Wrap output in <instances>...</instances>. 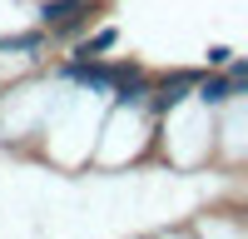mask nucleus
<instances>
[{"label":"nucleus","mask_w":248,"mask_h":239,"mask_svg":"<svg viewBox=\"0 0 248 239\" xmlns=\"http://www.w3.org/2000/svg\"><path fill=\"white\" fill-rule=\"evenodd\" d=\"M99 10H105V0H40L35 5V25L50 40H60V45H75V40L99 20Z\"/></svg>","instance_id":"1"},{"label":"nucleus","mask_w":248,"mask_h":239,"mask_svg":"<svg viewBox=\"0 0 248 239\" xmlns=\"http://www.w3.org/2000/svg\"><path fill=\"white\" fill-rule=\"evenodd\" d=\"M203 65H189V70H164V75H149V90H144V110L149 120H169L184 100H189L194 80H199Z\"/></svg>","instance_id":"2"},{"label":"nucleus","mask_w":248,"mask_h":239,"mask_svg":"<svg viewBox=\"0 0 248 239\" xmlns=\"http://www.w3.org/2000/svg\"><path fill=\"white\" fill-rule=\"evenodd\" d=\"M85 35H90V30H85ZM114 45H119V30H114V25H105V30H94L85 45H75V55H109Z\"/></svg>","instance_id":"3"},{"label":"nucleus","mask_w":248,"mask_h":239,"mask_svg":"<svg viewBox=\"0 0 248 239\" xmlns=\"http://www.w3.org/2000/svg\"><path fill=\"white\" fill-rule=\"evenodd\" d=\"M223 80H229V90L243 100V95H248V60H243V55H229V65H223Z\"/></svg>","instance_id":"4"},{"label":"nucleus","mask_w":248,"mask_h":239,"mask_svg":"<svg viewBox=\"0 0 248 239\" xmlns=\"http://www.w3.org/2000/svg\"><path fill=\"white\" fill-rule=\"evenodd\" d=\"M229 45H209V55H203V70H223V65H229Z\"/></svg>","instance_id":"5"}]
</instances>
